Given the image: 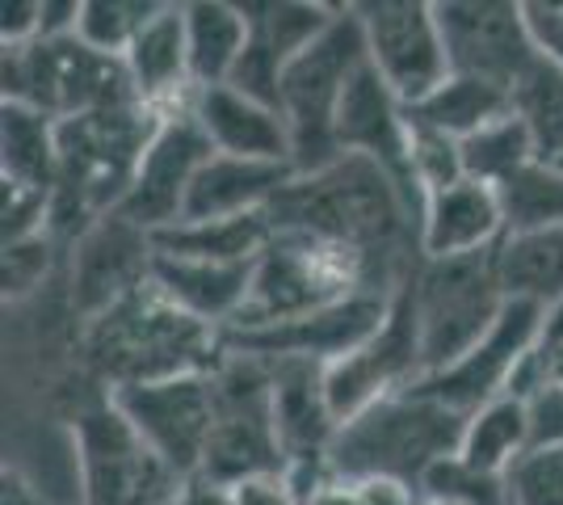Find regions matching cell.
Masks as SVG:
<instances>
[{
  "instance_id": "14",
  "label": "cell",
  "mask_w": 563,
  "mask_h": 505,
  "mask_svg": "<svg viewBox=\"0 0 563 505\" xmlns=\"http://www.w3.org/2000/svg\"><path fill=\"white\" fill-rule=\"evenodd\" d=\"M421 380V333H417V312H412L408 283H404L387 325L366 345H357L341 362L324 366V396H329V409L336 417V426H345L357 413H366L371 405L396 396V392L417 387Z\"/></svg>"
},
{
  "instance_id": "16",
  "label": "cell",
  "mask_w": 563,
  "mask_h": 505,
  "mask_svg": "<svg viewBox=\"0 0 563 505\" xmlns=\"http://www.w3.org/2000/svg\"><path fill=\"white\" fill-rule=\"evenodd\" d=\"M542 320H547V308L526 304V299H509L496 316V325L488 329V337L471 350L467 359H459L442 375L421 380L417 392L442 400L446 409L463 413V417L496 400V396H505L521 359L542 345Z\"/></svg>"
},
{
  "instance_id": "34",
  "label": "cell",
  "mask_w": 563,
  "mask_h": 505,
  "mask_svg": "<svg viewBox=\"0 0 563 505\" xmlns=\"http://www.w3.org/2000/svg\"><path fill=\"white\" fill-rule=\"evenodd\" d=\"M161 9H165L161 0H80L76 39L101 55L122 59Z\"/></svg>"
},
{
  "instance_id": "30",
  "label": "cell",
  "mask_w": 563,
  "mask_h": 505,
  "mask_svg": "<svg viewBox=\"0 0 563 505\" xmlns=\"http://www.w3.org/2000/svg\"><path fill=\"white\" fill-rule=\"evenodd\" d=\"M505 114H514V97L496 89V85L471 80V76H450L446 85H438L421 106L408 110L412 122H421L429 131H442L459 144L475 131H484L488 122L505 119Z\"/></svg>"
},
{
  "instance_id": "15",
  "label": "cell",
  "mask_w": 563,
  "mask_h": 505,
  "mask_svg": "<svg viewBox=\"0 0 563 505\" xmlns=\"http://www.w3.org/2000/svg\"><path fill=\"white\" fill-rule=\"evenodd\" d=\"M211 156L214 147L202 135L198 119H194V106L177 110V114H165L147 152H143L140 168H135V182H131L126 198L118 202L114 216L135 223L147 237L177 228L181 211H186L189 186H194L198 168L207 165Z\"/></svg>"
},
{
  "instance_id": "24",
  "label": "cell",
  "mask_w": 563,
  "mask_h": 505,
  "mask_svg": "<svg viewBox=\"0 0 563 505\" xmlns=\"http://www.w3.org/2000/svg\"><path fill=\"white\" fill-rule=\"evenodd\" d=\"M257 265V262H253ZM253 265H219V262H189V257H152V283L165 290L168 299L189 312L194 320L228 333L253 287Z\"/></svg>"
},
{
  "instance_id": "13",
  "label": "cell",
  "mask_w": 563,
  "mask_h": 505,
  "mask_svg": "<svg viewBox=\"0 0 563 505\" xmlns=\"http://www.w3.org/2000/svg\"><path fill=\"white\" fill-rule=\"evenodd\" d=\"M396 295H387V290H353L350 299L329 304L320 312H307L299 320H282V325H269V329H232V333H223V350L269 362L299 359L332 366L345 354H353L357 345H366L387 325V316L396 308Z\"/></svg>"
},
{
  "instance_id": "48",
  "label": "cell",
  "mask_w": 563,
  "mask_h": 505,
  "mask_svg": "<svg viewBox=\"0 0 563 505\" xmlns=\"http://www.w3.org/2000/svg\"><path fill=\"white\" fill-rule=\"evenodd\" d=\"M547 350V371H551V384L563 387V345H542Z\"/></svg>"
},
{
  "instance_id": "31",
  "label": "cell",
  "mask_w": 563,
  "mask_h": 505,
  "mask_svg": "<svg viewBox=\"0 0 563 505\" xmlns=\"http://www.w3.org/2000/svg\"><path fill=\"white\" fill-rule=\"evenodd\" d=\"M463 173L471 182H484V186H509L517 173H526L530 165H539V152H534V140L526 131V122L517 114H505V119L488 122L484 131L467 135L463 144Z\"/></svg>"
},
{
  "instance_id": "35",
  "label": "cell",
  "mask_w": 563,
  "mask_h": 505,
  "mask_svg": "<svg viewBox=\"0 0 563 505\" xmlns=\"http://www.w3.org/2000/svg\"><path fill=\"white\" fill-rule=\"evenodd\" d=\"M509 232L526 228H563V168L530 165L509 186H500Z\"/></svg>"
},
{
  "instance_id": "41",
  "label": "cell",
  "mask_w": 563,
  "mask_h": 505,
  "mask_svg": "<svg viewBox=\"0 0 563 505\" xmlns=\"http://www.w3.org/2000/svg\"><path fill=\"white\" fill-rule=\"evenodd\" d=\"M530 413V447H563V387L547 384L526 400Z\"/></svg>"
},
{
  "instance_id": "1",
  "label": "cell",
  "mask_w": 563,
  "mask_h": 505,
  "mask_svg": "<svg viewBox=\"0 0 563 505\" xmlns=\"http://www.w3.org/2000/svg\"><path fill=\"white\" fill-rule=\"evenodd\" d=\"M269 219L278 232L362 253L396 283H408L421 262V211L396 177L366 156H341L320 173L290 177V186L269 202Z\"/></svg>"
},
{
  "instance_id": "39",
  "label": "cell",
  "mask_w": 563,
  "mask_h": 505,
  "mask_svg": "<svg viewBox=\"0 0 563 505\" xmlns=\"http://www.w3.org/2000/svg\"><path fill=\"white\" fill-rule=\"evenodd\" d=\"M55 249H59V241L51 232L4 244V299L9 304H22L47 283L51 265H55Z\"/></svg>"
},
{
  "instance_id": "44",
  "label": "cell",
  "mask_w": 563,
  "mask_h": 505,
  "mask_svg": "<svg viewBox=\"0 0 563 505\" xmlns=\"http://www.w3.org/2000/svg\"><path fill=\"white\" fill-rule=\"evenodd\" d=\"M0 505H59L51 497L38 476H30L22 463H4L0 476Z\"/></svg>"
},
{
  "instance_id": "27",
  "label": "cell",
  "mask_w": 563,
  "mask_h": 505,
  "mask_svg": "<svg viewBox=\"0 0 563 505\" xmlns=\"http://www.w3.org/2000/svg\"><path fill=\"white\" fill-rule=\"evenodd\" d=\"M496 274L509 299L555 308L563 299V228L505 232L496 244Z\"/></svg>"
},
{
  "instance_id": "3",
  "label": "cell",
  "mask_w": 563,
  "mask_h": 505,
  "mask_svg": "<svg viewBox=\"0 0 563 505\" xmlns=\"http://www.w3.org/2000/svg\"><path fill=\"white\" fill-rule=\"evenodd\" d=\"M463 426H467L463 413L408 387L357 413L336 430L329 447V472L350 484L399 481L421 493V481L433 472V463L459 455Z\"/></svg>"
},
{
  "instance_id": "12",
  "label": "cell",
  "mask_w": 563,
  "mask_h": 505,
  "mask_svg": "<svg viewBox=\"0 0 563 505\" xmlns=\"http://www.w3.org/2000/svg\"><path fill=\"white\" fill-rule=\"evenodd\" d=\"M450 76H471L514 94L517 80L539 64L521 0H438L433 4Z\"/></svg>"
},
{
  "instance_id": "43",
  "label": "cell",
  "mask_w": 563,
  "mask_h": 505,
  "mask_svg": "<svg viewBox=\"0 0 563 505\" xmlns=\"http://www.w3.org/2000/svg\"><path fill=\"white\" fill-rule=\"evenodd\" d=\"M0 39L4 47H30L43 39V0H13L0 13Z\"/></svg>"
},
{
  "instance_id": "19",
  "label": "cell",
  "mask_w": 563,
  "mask_h": 505,
  "mask_svg": "<svg viewBox=\"0 0 563 505\" xmlns=\"http://www.w3.org/2000/svg\"><path fill=\"white\" fill-rule=\"evenodd\" d=\"M505 232H509V219H505L500 190L463 177L459 186L424 198L417 249H421V262H454V257L496 249L505 241Z\"/></svg>"
},
{
  "instance_id": "29",
  "label": "cell",
  "mask_w": 563,
  "mask_h": 505,
  "mask_svg": "<svg viewBox=\"0 0 563 505\" xmlns=\"http://www.w3.org/2000/svg\"><path fill=\"white\" fill-rule=\"evenodd\" d=\"M526 451H530V413H526V400H517V396L505 392V396H496V400L479 405L475 413H467L459 459H467L471 468L505 476Z\"/></svg>"
},
{
  "instance_id": "10",
  "label": "cell",
  "mask_w": 563,
  "mask_h": 505,
  "mask_svg": "<svg viewBox=\"0 0 563 505\" xmlns=\"http://www.w3.org/2000/svg\"><path fill=\"white\" fill-rule=\"evenodd\" d=\"M366 30V55L387 89L412 110L450 80L442 25L429 0H366L353 4Z\"/></svg>"
},
{
  "instance_id": "11",
  "label": "cell",
  "mask_w": 563,
  "mask_h": 505,
  "mask_svg": "<svg viewBox=\"0 0 563 505\" xmlns=\"http://www.w3.org/2000/svg\"><path fill=\"white\" fill-rule=\"evenodd\" d=\"M122 417L135 426L143 442L165 459L168 468L189 481L202 472L207 442L214 430V387L211 371L202 375H173L152 384H126L110 392Z\"/></svg>"
},
{
  "instance_id": "18",
  "label": "cell",
  "mask_w": 563,
  "mask_h": 505,
  "mask_svg": "<svg viewBox=\"0 0 563 505\" xmlns=\"http://www.w3.org/2000/svg\"><path fill=\"white\" fill-rule=\"evenodd\" d=\"M152 237L122 216L97 219L93 228L71 244V304L80 325L118 304L126 290L152 278Z\"/></svg>"
},
{
  "instance_id": "6",
  "label": "cell",
  "mask_w": 563,
  "mask_h": 505,
  "mask_svg": "<svg viewBox=\"0 0 563 505\" xmlns=\"http://www.w3.org/2000/svg\"><path fill=\"white\" fill-rule=\"evenodd\" d=\"M408 299L421 333L424 380L442 375L488 337L500 308L509 304L496 274V249L454 262H417L408 278Z\"/></svg>"
},
{
  "instance_id": "47",
  "label": "cell",
  "mask_w": 563,
  "mask_h": 505,
  "mask_svg": "<svg viewBox=\"0 0 563 505\" xmlns=\"http://www.w3.org/2000/svg\"><path fill=\"white\" fill-rule=\"evenodd\" d=\"M307 505H366V502H362V488H357V484L336 481V476H332V481L324 484Z\"/></svg>"
},
{
  "instance_id": "2",
  "label": "cell",
  "mask_w": 563,
  "mask_h": 505,
  "mask_svg": "<svg viewBox=\"0 0 563 505\" xmlns=\"http://www.w3.org/2000/svg\"><path fill=\"white\" fill-rule=\"evenodd\" d=\"M80 345L110 392L173 375H202L223 359V333L181 312L152 278L85 320Z\"/></svg>"
},
{
  "instance_id": "17",
  "label": "cell",
  "mask_w": 563,
  "mask_h": 505,
  "mask_svg": "<svg viewBox=\"0 0 563 505\" xmlns=\"http://www.w3.org/2000/svg\"><path fill=\"white\" fill-rule=\"evenodd\" d=\"M332 135H336L341 156H366V161L387 168L404 186V194L412 198V207L421 211V190H417L412 168H408V106L387 89V80L371 68V59L341 97Z\"/></svg>"
},
{
  "instance_id": "33",
  "label": "cell",
  "mask_w": 563,
  "mask_h": 505,
  "mask_svg": "<svg viewBox=\"0 0 563 505\" xmlns=\"http://www.w3.org/2000/svg\"><path fill=\"white\" fill-rule=\"evenodd\" d=\"M341 4H311V0H261L244 4V18L253 25V34L265 39L282 64H290L299 51H307L332 22H336Z\"/></svg>"
},
{
  "instance_id": "20",
  "label": "cell",
  "mask_w": 563,
  "mask_h": 505,
  "mask_svg": "<svg viewBox=\"0 0 563 505\" xmlns=\"http://www.w3.org/2000/svg\"><path fill=\"white\" fill-rule=\"evenodd\" d=\"M194 119L219 156L290 165V127L286 114L244 97L232 85H214L194 94Z\"/></svg>"
},
{
  "instance_id": "21",
  "label": "cell",
  "mask_w": 563,
  "mask_h": 505,
  "mask_svg": "<svg viewBox=\"0 0 563 505\" xmlns=\"http://www.w3.org/2000/svg\"><path fill=\"white\" fill-rule=\"evenodd\" d=\"M269 371H274V430H278L286 468L329 459V447L341 426H336L329 396H324V366L320 362L278 359L269 362Z\"/></svg>"
},
{
  "instance_id": "49",
  "label": "cell",
  "mask_w": 563,
  "mask_h": 505,
  "mask_svg": "<svg viewBox=\"0 0 563 505\" xmlns=\"http://www.w3.org/2000/svg\"><path fill=\"white\" fill-rule=\"evenodd\" d=\"M421 505H454V502H438V497H421Z\"/></svg>"
},
{
  "instance_id": "25",
  "label": "cell",
  "mask_w": 563,
  "mask_h": 505,
  "mask_svg": "<svg viewBox=\"0 0 563 505\" xmlns=\"http://www.w3.org/2000/svg\"><path fill=\"white\" fill-rule=\"evenodd\" d=\"M278 228L265 211L214 223H177L152 237V249L165 257H189V262H219V265H253L274 244Z\"/></svg>"
},
{
  "instance_id": "4",
  "label": "cell",
  "mask_w": 563,
  "mask_h": 505,
  "mask_svg": "<svg viewBox=\"0 0 563 505\" xmlns=\"http://www.w3.org/2000/svg\"><path fill=\"white\" fill-rule=\"evenodd\" d=\"M399 287L404 283L387 278L378 265H371L353 249L278 232L274 244L253 265L249 304H244V312H240L232 329H269V325H282V320H299V316L320 312L329 304H341V299H350L353 290H387V295H396Z\"/></svg>"
},
{
  "instance_id": "22",
  "label": "cell",
  "mask_w": 563,
  "mask_h": 505,
  "mask_svg": "<svg viewBox=\"0 0 563 505\" xmlns=\"http://www.w3.org/2000/svg\"><path fill=\"white\" fill-rule=\"evenodd\" d=\"M135 85V97L156 114H177L194 106V73H189L186 43V4H165L152 25L135 39V47L122 55Z\"/></svg>"
},
{
  "instance_id": "38",
  "label": "cell",
  "mask_w": 563,
  "mask_h": 505,
  "mask_svg": "<svg viewBox=\"0 0 563 505\" xmlns=\"http://www.w3.org/2000/svg\"><path fill=\"white\" fill-rule=\"evenodd\" d=\"M509 505H563V447H530L505 472Z\"/></svg>"
},
{
  "instance_id": "40",
  "label": "cell",
  "mask_w": 563,
  "mask_h": 505,
  "mask_svg": "<svg viewBox=\"0 0 563 505\" xmlns=\"http://www.w3.org/2000/svg\"><path fill=\"white\" fill-rule=\"evenodd\" d=\"M521 18L539 59L563 68V0H521Z\"/></svg>"
},
{
  "instance_id": "37",
  "label": "cell",
  "mask_w": 563,
  "mask_h": 505,
  "mask_svg": "<svg viewBox=\"0 0 563 505\" xmlns=\"http://www.w3.org/2000/svg\"><path fill=\"white\" fill-rule=\"evenodd\" d=\"M421 497L454 505H509V484L496 472L471 468L467 459L446 455L442 463H433V472L421 481Z\"/></svg>"
},
{
  "instance_id": "36",
  "label": "cell",
  "mask_w": 563,
  "mask_h": 505,
  "mask_svg": "<svg viewBox=\"0 0 563 505\" xmlns=\"http://www.w3.org/2000/svg\"><path fill=\"white\" fill-rule=\"evenodd\" d=\"M408 168H412V182L421 190V202L429 194L450 190V186H459L467 177L459 140H450L442 131H429V127L412 119H408Z\"/></svg>"
},
{
  "instance_id": "9",
  "label": "cell",
  "mask_w": 563,
  "mask_h": 505,
  "mask_svg": "<svg viewBox=\"0 0 563 505\" xmlns=\"http://www.w3.org/2000/svg\"><path fill=\"white\" fill-rule=\"evenodd\" d=\"M214 430L207 442L202 472L214 484H240L257 472L286 468L274 430V371L265 359L223 350L211 371Z\"/></svg>"
},
{
  "instance_id": "42",
  "label": "cell",
  "mask_w": 563,
  "mask_h": 505,
  "mask_svg": "<svg viewBox=\"0 0 563 505\" xmlns=\"http://www.w3.org/2000/svg\"><path fill=\"white\" fill-rule=\"evenodd\" d=\"M232 497L235 505H299V493H295V484L286 476V468H278V472H257L249 481L232 484Z\"/></svg>"
},
{
  "instance_id": "46",
  "label": "cell",
  "mask_w": 563,
  "mask_h": 505,
  "mask_svg": "<svg viewBox=\"0 0 563 505\" xmlns=\"http://www.w3.org/2000/svg\"><path fill=\"white\" fill-rule=\"evenodd\" d=\"M173 505H235V497L228 484H214L207 476H189Z\"/></svg>"
},
{
  "instance_id": "5",
  "label": "cell",
  "mask_w": 563,
  "mask_h": 505,
  "mask_svg": "<svg viewBox=\"0 0 563 505\" xmlns=\"http://www.w3.org/2000/svg\"><path fill=\"white\" fill-rule=\"evenodd\" d=\"M366 30L353 4H341L336 22L299 51L282 73V114L290 127V168L295 177L320 173L341 161L332 122L350 80L366 68Z\"/></svg>"
},
{
  "instance_id": "7",
  "label": "cell",
  "mask_w": 563,
  "mask_h": 505,
  "mask_svg": "<svg viewBox=\"0 0 563 505\" xmlns=\"http://www.w3.org/2000/svg\"><path fill=\"white\" fill-rule=\"evenodd\" d=\"M4 101L30 106L55 122H71L135 106V85L126 59L101 55L76 34L68 39H38L30 47H4Z\"/></svg>"
},
{
  "instance_id": "8",
  "label": "cell",
  "mask_w": 563,
  "mask_h": 505,
  "mask_svg": "<svg viewBox=\"0 0 563 505\" xmlns=\"http://www.w3.org/2000/svg\"><path fill=\"white\" fill-rule=\"evenodd\" d=\"M80 505H173L181 476L143 442L114 396H97L71 417Z\"/></svg>"
},
{
  "instance_id": "45",
  "label": "cell",
  "mask_w": 563,
  "mask_h": 505,
  "mask_svg": "<svg viewBox=\"0 0 563 505\" xmlns=\"http://www.w3.org/2000/svg\"><path fill=\"white\" fill-rule=\"evenodd\" d=\"M362 502L366 505H421V493L399 481H362Z\"/></svg>"
},
{
  "instance_id": "32",
  "label": "cell",
  "mask_w": 563,
  "mask_h": 505,
  "mask_svg": "<svg viewBox=\"0 0 563 505\" xmlns=\"http://www.w3.org/2000/svg\"><path fill=\"white\" fill-rule=\"evenodd\" d=\"M514 114L526 122L539 165L563 168V68L539 59L530 73L517 80Z\"/></svg>"
},
{
  "instance_id": "23",
  "label": "cell",
  "mask_w": 563,
  "mask_h": 505,
  "mask_svg": "<svg viewBox=\"0 0 563 505\" xmlns=\"http://www.w3.org/2000/svg\"><path fill=\"white\" fill-rule=\"evenodd\" d=\"M290 177H295L290 165H265V161H240V156L214 152L189 186L181 223H214V219L265 211L290 186Z\"/></svg>"
},
{
  "instance_id": "26",
  "label": "cell",
  "mask_w": 563,
  "mask_h": 505,
  "mask_svg": "<svg viewBox=\"0 0 563 505\" xmlns=\"http://www.w3.org/2000/svg\"><path fill=\"white\" fill-rule=\"evenodd\" d=\"M249 18L244 4L228 0H189L186 4V43H189V73L194 89L228 85L249 47Z\"/></svg>"
},
{
  "instance_id": "28",
  "label": "cell",
  "mask_w": 563,
  "mask_h": 505,
  "mask_svg": "<svg viewBox=\"0 0 563 505\" xmlns=\"http://www.w3.org/2000/svg\"><path fill=\"white\" fill-rule=\"evenodd\" d=\"M0 182L51 190L59 182V122L4 101L0 110Z\"/></svg>"
}]
</instances>
